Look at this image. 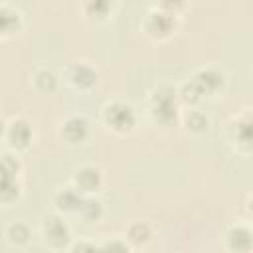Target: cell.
<instances>
[{"mask_svg":"<svg viewBox=\"0 0 253 253\" xmlns=\"http://www.w3.org/2000/svg\"><path fill=\"white\" fill-rule=\"evenodd\" d=\"M176 91L172 87H160L152 95V115L160 123H172L176 119Z\"/></svg>","mask_w":253,"mask_h":253,"instance_id":"6da1fadb","label":"cell"},{"mask_svg":"<svg viewBox=\"0 0 253 253\" xmlns=\"http://www.w3.org/2000/svg\"><path fill=\"white\" fill-rule=\"evenodd\" d=\"M105 119L115 130H128L134 125V111L126 103H113L105 109Z\"/></svg>","mask_w":253,"mask_h":253,"instance_id":"7a4b0ae2","label":"cell"},{"mask_svg":"<svg viewBox=\"0 0 253 253\" xmlns=\"http://www.w3.org/2000/svg\"><path fill=\"white\" fill-rule=\"evenodd\" d=\"M192 81H194V85L198 87V91H200L202 95H206V93L217 91V89L223 85V75L217 73L215 69H202V71H198V73L192 77Z\"/></svg>","mask_w":253,"mask_h":253,"instance_id":"3957f363","label":"cell"},{"mask_svg":"<svg viewBox=\"0 0 253 253\" xmlns=\"http://www.w3.org/2000/svg\"><path fill=\"white\" fill-rule=\"evenodd\" d=\"M43 235H45V239H47L51 245L59 247V245L67 243V239H69V229H67V225H65L59 217H49V219H45V223H43Z\"/></svg>","mask_w":253,"mask_h":253,"instance_id":"277c9868","label":"cell"},{"mask_svg":"<svg viewBox=\"0 0 253 253\" xmlns=\"http://www.w3.org/2000/svg\"><path fill=\"white\" fill-rule=\"evenodd\" d=\"M227 245L235 253H247L253 245V237L245 227H233L227 233Z\"/></svg>","mask_w":253,"mask_h":253,"instance_id":"5b68a950","label":"cell"},{"mask_svg":"<svg viewBox=\"0 0 253 253\" xmlns=\"http://www.w3.org/2000/svg\"><path fill=\"white\" fill-rule=\"evenodd\" d=\"M75 182H77V190L79 192H95L101 184V174L97 168L93 166H85L77 172L75 176Z\"/></svg>","mask_w":253,"mask_h":253,"instance_id":"8992f818","label":"cell"},{"mask_svg":"<svg viewBox=\"0 0 253 253\" xmlns=\"http://www.w3.org/2000/svg\"><path fill=\"white\" fill-rule=\"evenodd\" d=\"M87 130H89V125L83 117H69L65 123H63V136L71 142H77V140H83L87 136Z\"/></svg>","mask_w":253,"mask_h":253,"instance_id":"52a82bcc","label":"cell"},{"mask_svg":"<svg viewBox=\"0 0 253 253\" xmlns=\"http://www.w3.org/2000/svg\"><path fill=\"white\" fill-rule=\"evenodd\" d=\"M8 138H10V142L14 146H26L30 142V138H32L30 125L26 121H22V119L12 121V125L8 126Z\"/></svg>","mask_w":253,"mask_h":253,"instance_id":"ba28073f","label":"cell"},{"mask_svg":"<svg viewBox=\"0 0 253 253\" xmlns=\"http://www.w3.org/2000/svg\"><path fill=\"white\" fill-rule=\"evenodd\" d=\"M55 204L59 210L63 211H79L81 204H83V198H81V192L79 190H73V188H65L61 190L57 196H55Z\"/></svg>","mask_w":253,"mask_h":253,"instance_id":"9c48e42d","label":"cell"},{"mask_svg":"<svg viewBox=\"0 0 253 253\" xmlns=\"http://www.w3.org/2000/svg\"><path fill=\"white\" fill-rule=\"evenodd\" d=\"M69 79L77 87H91L97 81V73L89 65H85V63H75L69 69Z\"/></svg>","mask_w":253,"mask_h":253,"instance_id":"30bf717a","label":"cell"},{"mask_svg":"<svg viewBox=\"0 0 253 253\" xmlns=\"http://www.w3.org/2000/svg\"><path fill=\"white\" fill-rule=\"evenodd\" d=\"M235 140L245 148H253V115H245L237 121Z\"/></svg>","mask_w":253,"mask_h":253,"instance_id":"8fae6325","label":"cell"},{"mask_svg":"<svg viewBox=\"0 0 253 253\" xmlns=\"http://www.w3.org/2000/svg\"><path fill=\"white\" fill-rule=\"evenodd\" d=\"M172 16L170 14H150L148 18V30L152 34H168L172 30Z\"/></svg>","mask_w":253,"mask_h":253,"instance_id":"7c38bea8","label":"cell"},{"mask_svg":"<svg viewBox=\"0 0 253 253\" xmlns=\"http://www.w3.org/2000/svg\"><path fill=\"white\" fill-rule=\"evenodd\" d=\"M79 213L85 219H97L101 215V202H97V200H83V204L79 208Z\"/></svg>","mask_w":253,"mask_h":253,"instance_id":"4fadbf2b","label":"cell"},{"mask_svg":"<svg viewBox=\"0 0 253 253\" xmlns=\"http://www.w3.org/2000/svg\"><path fill=\"white\" fill-rule=\"evenodd\" d=\"M36 85H38L42 91H51V89L55 87V75H53L51 71H47V69L38 71V73H36Z\"/></svg>","mask_w":253,"mask_h":253,"instance_id":"5bb4252c","label":"cell"},{"mask_svg":"<svg viewBox=\"0 0 253 253\" xmlns=\"http://www.w3.org/2000/svg\"><path fill=\"white\" fill-rule=\"evenodd\" d=\"M128 235H130L132 241L142 243V241H146V239L150 237V227H148L146 223H134V225L128 229Z\"/></svg>","mask_w":253,"mask_h":253,"instance_id":"9a60e30c","label":"cell"},{"mask_svg":"<svg viewBox=\"0 0 253 253\" xmlns=\"http://www.w3.org/2000/svg\"><path fill=\"white\" fill-rule=\"evenodd\" d=\"M186 125H188L192 130H204V128L208 126V119H206L202 113H198V111H192V113L188 115V121H186Z\"/></svg>","mask_w":253,"mask_h":253,"instance_id":"2e32d148","label":"cell"},{"mask_svg":"<svg viewBox=\"0 0 253 253\" xmlns=\"http://www.w3.org/2000/svg\"><path fill=\"white\" fill-rule=\"evenodd\" d=\"M28 235H30V231H28V227L24 223H12L8 227V237L12 241H26Z\"/></svg>","mask_w":253,"mask_h":253,"instance_id":"e0dca14e","label":"cell"},{"mask_svg":"<svg viewBox=\"0 0 253 253\" xmlns=\"http://www.w3.org/2000/svg\"><path fill=\"white\" fill-rule=\"evenodd\" d=\"M101 253H128L126 245L119 239H113V241H107L103 247H101Z\"/></svg>","mask_w":253,"mask_h":253,"instance_id":"ac0fdd59","label":"cell"},{"mask_svg":"<svg viewBox=\"0 0 253 253\" xmlns=\"http://www.w3.org/2000/svg\"><path fill=\"white\" fill-rule=\"evenodd\" d=\"M71 253H101V247H95L87 241H81L71 249Z\"/></svg>","mask_w":253,"mask_h":253,"instance_id":"d6986e66","label":"cell"},{"mask_svg":"<svg viewBox=\"0 0 253 253\" xmlns=\"http://www.w3.org/2000/svg\"><path fill=\"white\" fill-rule=\"evenodd\" d=\"M249 211H251V217H253V202L249 204Z\"/></svg>","mask_w":253,"mask_h":253,"instance_id":"ffe728a7","label":"cell"}]
</instances>
